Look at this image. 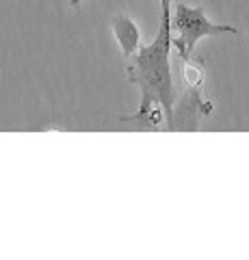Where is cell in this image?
<instances>
[{"label": "cell", "instance_id": "obj_1", "mask_svg": "<svg viewBox=\"0 0 249 260\" xmlns=\"http://www.w3.org/2000/svg\"><path fill=\"white\" fill-rule=\"evenodd\" d=\"M173 46L171 35V18H160V28L156 39L146 48H139L134 54V63L128 68V80L139 85L141 91H148L163 104L165 117L169 128H173V78L169 52Z\"/></svg>", "mask_w": 249, "mask_h": 260}, {"label": "cell", "instance_id": "obj_2", "mask_svg": "<svg viewBox=\"0 0 249 260\" xmlns=\"http://www.w3.org/2000/svg\"><path fill=\"white\" fill-rule=\"evenodd\" d=\"M171 28L178 30V37H173V46L178 48V52L182 56V61L191 59V52L195 44L206 35H221V32H232L236 35L234 26H226V24H212L206 18V13L202 7H189L184 3H175Z\"/></svg>", "mask_w": 249, "mask_h": 260}, {"label": "cell", "instance_id": "obj_3", "mask_svg": "<svg viewBox=\"0 0 249 260\" xmlns=\"http://www.w3.org/2000/svg\"><path fill=\"white\" fill-rule=\"evenodd\" d=\"M113 32L117 37L119 46H122L124 50V56L126 59H130L139 52V28H136V24L128 18L124 13H117L113 18Z\"/></svg>", "mask_w": 249, "mask_h": 260}, {"label": "cell", "instance_id": "obj_4", "mask_svg": "<svg viewBox=\"0 0 249 260\" xmlns=\"http://www.w3.org/2000/svg\"><path fill=\"white\" fill-rule=\"evenodd\" d=\"M165 117V109L163 104L152 93L148 91H141V109L134 117H122V121H139L146 128H156L160 124V119Z\"/></svg>", "mask_w": 249, "mask_h": 260}, {"label": "cell", "instance_id": "obj_5", "mask_svg": "<svg viewBox=\"0 0 249 260\" xmlns=\"http://www.w3.org/2000/svg\"><path fill=\"white\" fill-rule=\"evenodd\" d=\"M182 72H184V85L189 89H199V85H202V80H204L199 65H193L191 61H182Z\"/></svg>", "mask_w": 249, "mask_h": 260}, {"label": "cell", "instance_id": "obj_6", "mask_svg": "<svg viewBox=\"0 0 249 260\" xmlns=\"http://www.w3.org/2000/svg\"><path fill=\"white\" fill-rule=\"evenodd\" d=\"M160 18H171V0H160Z\"/></svg>", "mask_w": 249, "mask_h": 260}, {"label": "cell", "instance_id": "obj_7", "mask_svg": "<svg viewBox=\"0 0 249 260\" xmlns=\"http://www.w3.org/2000/svg\"><path fill=\"white\" fill-rule=\"evenodd\" d=\"M69 3L74 5V7H80V3H83V0H69Z\"/></svg>", "mask_w": 249, "mask_h": 260}]
</instances>
